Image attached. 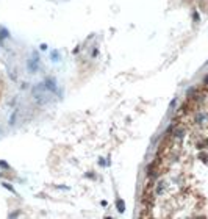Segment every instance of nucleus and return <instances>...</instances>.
Masks as SVG:
<instances>
[{"label":"nucleus","mask_w":208,"mask_h":219,"mask_svg":"<svg viewBox=\"0 0 208 219\" xmlns=\"http://www.w3.org/2000/svg\"><path fill=\"white\" fill-rule=\"evenodd\" d=\"M45 88L50 89V91H55V89H56V86H55V83H53V80H45Z\"/></svg>","instance_id":"f257e3e1"},{"label":"nucleus","mask_w":208,"mask_h":219,"mask_svg":"<svg viewBox=\"0 0 208 219\" xmlns=\"http://www.w3.org/2000/svg\"><path fill=\"white\" fill-rule=\"evenodd\" d=\"M116 205H117V210H119V211H124V210H125V204L122 202V199H117V200H116Z\"/></svg>","instance_id":"f03ea898"},{"label":"nucleus","mask_w":208,"mask_h":219,"mask_svg":"<svg viewBox=\"0 0 208 219\" xmlns=\"http://www.w3.org/2000/svg\"><path fill=\"white\" fill-rule=\"evenodd\" d=\"M28 69H30V72H35V71H36V67H35V64H33V61H28Z\"/></svg>","instance_id":"7ed1b4c3"},{"label":"nucleus","mask_w":208,"mask_h":219,"mask_svg":"<svg viewBox=\"0 0 208 219\" xmlns=\"http://www.w3.org/2000/svg\"><path fill=\"white\" fill-rule=\"evenodd\" d=\"M16 114H17V111H14V113H13V116L10 117V124H14V122H16V121H14V119H16Z\"/></svg>","instance_id":"20e7f679"}]
</instances>
